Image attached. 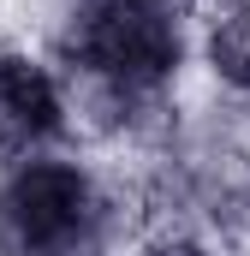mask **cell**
I'll list each match as a JSON object with an SVG mask.
<instances>
[{"label": "cell", "instance_id": "cell-1", "mask_svg": "<svg viewBox=\"0 0 250 256\" xmlns=\"http://www.w3.org/2000/svg\"><path fill=\"white\" fill-rule=\"evenodd\" d=\"M0 256H108L102 185L78 149H42L0 173Z\"/></svg>", "mask_w": 250, "mask_h": 256}, {"label": "cell", "instance_id": "cell-3", "mask_svg": "<svg viewBox=\"0 0 250 256\" xmlns=\"http://www.w3.org/2000/svg\"><path fill=\"white\" fill-rule=\"evenodd\" d=\"M196 54H202V66L214 72L220 90L250 96V6H232V12L196 42Z\"/></svg>", "mask_w": 250, "mask_h": 256}, {"label": "cell", "instance_id": "cell-2", "mask_svg": "<svg viewBox=\"0 0 250 256\" xmlns=\"http://www.w3.org/2000/svg\"><path fill=\"white\" fill-rule=\"evenodd\" d=\"M42 149H66L54 60L30 48H0V173Z\"/></svg>", "mask_w": 250, "mask_h": 256}]
</instances>
